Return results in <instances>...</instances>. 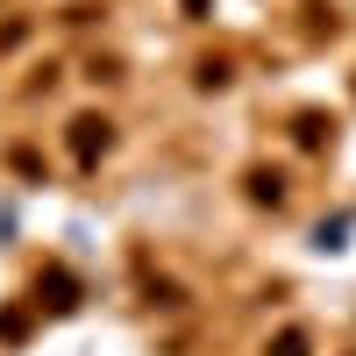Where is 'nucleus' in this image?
Segmentation results:
<instances>
[{
    "label": "nucleus",
    "mask_w": 356,
    "mask_h": 356,
    "mask_svg": "<svg viewBox=\"0 0 356 356\" xmlns=\"http://www.w3.org/2000/svg\"><path fill=\"white\" fill-rule=\"evenodd\" d=\"M65 143H72V157L93 171V164L114 150V122H107V114H72V136H65Z\"/></svg>",
    "instance_id": "nucleus-1"
},
{
    "label": "nucleus",
    "mask_w": 356,
    "mask_h": 356,
    "mask_svg": "<svg viewBox=\"0 0 356 356\" xmlns=\"http://www.w3.org/2000/svg\"><path fill=\"white\" fill-rule=\"evenodd\" d=\"M79 300H86V285L65 271V264H43V271H36V300H29L36 314H43V307H50V314H72Z\"/></svg>",
    "instance_id": "nucleus-2"
},
{
    "label": "nucleus",
    "mask_w": 356,
    "mask_h": 356,
    "mask_svg": "<svg viewBox=\"0 0 356 356\" xmlns=\"http://www.w3.org/2000/svg\"><path fill=\"white\" fill-rule=\"evenodd\" d=\"M243 193H250L257 207H285V171H271V164H250V171H243Z\"/></svg>",
    "instance_id": "nucleus-3"
},
{
    "label": "nucleus",
    "mask_w": 356,
    "mask_h": 356,
    "mask_svg": "<svg viewBox=\"0 0 356 356\" xmlns=\"http://www.w3.org/2000/svg\"><path fill=\"white\" fill-rule=\"evenodd\" d=\"M264 356H314V335H307V328H278Z\"/></svg>",
    "instance_id": "nucleus-4"
},
{
    "label": "nucleus",
    "mask_w": 356,
    "mask_h": 356,
    "mask_svg": "<svg viewBox=\"0 0 356 356\" xmlns=\"http://www.w3.org/2000/svg\"><path fill=\"white\" fill-rule=\"evenodd\" d=\"M193 86H200V93H221V86H228V57H200V65H193Z\"/></svg>",
    "instance_id": "nucleus-5"
},
{
    "label": "nucleus",
    "mask_w": 356,
    "mask_h": 356,
    "mask_svg": "<svg viewBox=\"0 0 356 356\" xmlns=\"http://www.w3.org/2000/svg\"><path fill=\"white\" fill-rule=\"evenodd\" d=\"M292 136H300L307 150H321V143L335 136V122H328V114H300V122H292Z\"/></svg>",
    "instance_id": "nucleus-6"
},
{
    "label": "nucleus",
    "mask_w": 356,
    "mask_h": 356,
    "mask_svg": "<svg viewBox=\"0 0 356 356\" xmlns=\"http://www.w3.org/2000/svg\"><path fill=\"white\" fill-rule=\"evenodd\" d=\"M150 307H186V292H178L171 278H150Z\"/></svg>",
    "instance_id": "nucleus-7"
},
{
    "label": "nucleus",
    "mask_w": 356,
    "mask_h": 356,
    "mask_svg": "<svg viewBox=\"0 0 356 356\" xmlns=\"http://www.w3.org/2000/svg\"><path fill=\"white\" fill-rule=\"evenodd\" d=\"M22 328H29V314H0V342H22Z\"/></svg>",
    "instance_id": "nucleus-8"
}]
</instances>
